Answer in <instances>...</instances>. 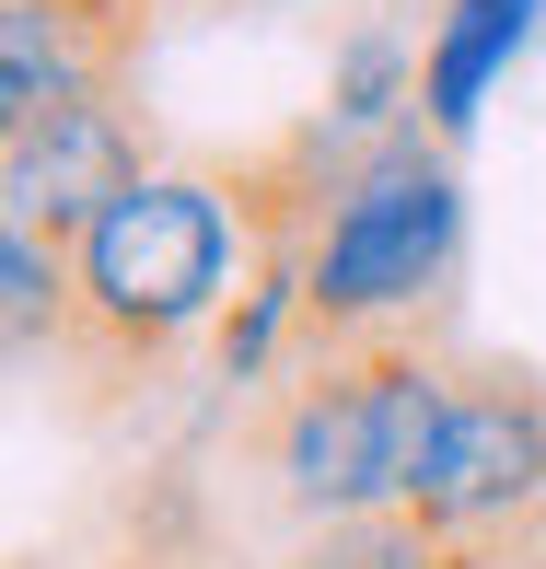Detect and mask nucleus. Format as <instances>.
<instances>
[{
    "instance_id": "nucleus-2",
    "label": "nucleus",
    "mask_w": 546,
    "mask_h": 569,
    "mask_svg": "<svg viewBox=\"0 0 546 569\" xmlns=\"http://www.w3.org/2000/svg\"><path fill=\"white\" fill-rule=\"evenodd\" d=\"M70 291L82 302H70L59 383H70L82 419L140 407L187 349H210L232 291H245V221H232L221 151L210 163H163L151 187H128L117 210L70 244Z\"/></svg>"
},
{
    "instance_id": "nucleus-7",
    "label": "nucleus",
    "mask_w": 546,
    "mask_h": 569,
    "mask_svg": "<svg viewBox=\"0 0 546 569\" xmlns=\"http://www.w3.org/2000/svg\"><path fill=\"white\" fill-rule=\"evenodd\" d=\"M524 23H535V0H454V12L430 23V47H419V117L441 128V140H465L488 70L524 47Z\"/></svg>"
},
{
    "instance_id": "nucleus-9",
    "label": "nucleus",
    "mask_w": 546,
    "mask_h": 569,
    "mask_svg": "<svg viewBox=\"0 0 546 569\" xmlns=\"http://www.w3.org/2000/svg\"><path fill=\"white\" fill-rule=\"evenodd\" d=\"M279 569H500V547H477V535H441L419 500H396V511H349V523H315Z\"/></svg>"
},
{
    "instance_id": "nucleus-10",
    "label": "nucleus",
    "mask_w": 546,
    "mask_h": 569,
    "mask_svg": "<svg viewBox=\"0 0 546 569\" xmlns=\"http://www.w3.org/2000/svg\"><path fill=\"white\" fill-rule=\"evenodd\" d=\"M140 12H221V0H140Z\"/></svg>"
},
{
    "instance_id": "nucleus-1",
    "label": "nucleus",
    "mask_w": 546,
    "mask_h": 569,
    "mask_svg": "<svg viewBox=\"0 0 546 569\" xmlns=\"http://www.w3.org/2000/svg\"><path fill=\"white\" fill-rule=\"evenodd\" d=\"M454 315L430 326H384V338H326L291 349L232 419V465L291 511L302 535L349 523V511H396L419 500L441 407H454Z\"/></svg>"
},
{
    "instance_id": "nucleus-8",
    "label": "nucleus",
    "mask_w": 546,
    "mask_h": 569,
    "mask_svg": "<svg viewBox=\"0 0 546 569\" xmlns=\"http://www.w3.org/2000/svg\"><path fill=\"white\" fill-rule=\"evenodd\" d=\"M70 244L36 221H0V349H12V372H59L70 349Z\"/></svg>"
},
{
    "instance_id": "nucleus-3",
    "label": "nucleus",
    "mask_w": 546,
    "mask_h": 569,
    "mask_svg": "<svg viewBox=\"0 0 546 569\" xmlns=\"http://www.w3.org/2000/svg\"><path fill=\"white\" fill-rule=\"evenodd\" d=\"M454 256H465V187L454 140L430 117H396L349 151L337 210L315 244V291H302V349L326 338H384V326L454 315Z\"/></svg>"
},
{
    "instance_id": "nucleus-5",
    "label": "nucleus",
    "mask_w": 546,
    "mask_h": 569,
    "mask_svg": "<svg viewBox=\"0 0 546 569\" xmlns=\"http://www.w3.org/2000/svg\"><path fill=\"white\" fill-rule=\"evenodd\" d=\"M163 163H175L163 106H151L140 82H117V93H93V106H59L47 128L0 140V221H36V232H59V244H82V232L106 221L128 187H151Z\"/></svg>"
},
{
    "instance_id": "nucleus-6",
    "label": "nucleus",
    "mask_w": 546,
    "mask_h": 569,
    "mask_svg": "<svg viewBox=\"0 0 546 569\" xmlns=\"http://www.w3.org/2000/svg\"><path fill=\"white\" fill-rule=\"evenodd\" d=\"M151 23L163 12H140V0H0V140L140 82Z\"/></svg>"
},
{
    "instance_id": "nucleus-4",
    "label": "nucleus",
    "mask_w": 546,
    "mask_h": 569,
    "mask_svg": "<svg viewBox=\"0 0 546 569\" xmlns=\"http://www.w3.org/2000/svg\"><path fill=\"white\" fill-rule=\"evenodd\" d=\"M419 511L441 535H477V547H512L546 523V372L512 349H465L454 360V407H441V442L419 477Z\"/></svg>"
}]
</instances>
